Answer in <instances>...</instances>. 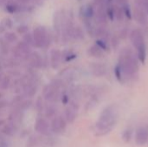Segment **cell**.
Wrapping results in <instances>:
<instances>
[{"instance_id": "6da1fadb", "label": "cell", "mask_w": 148, "mask_h": 147, "mask_svg": "<svg viewBox=\"0 0 148 147\" xmlns=\"http://www.w3.org/2000/svg\"><path fill=\"white\" fill-rule=\"evenodd\" d=\"M119 117L118 108L115 105L107 107L100 114L96 122V130L98 135H105L108 133L115 126Z\"/></svg>"}, {"instance_id": "7a4b0ae2", "label": "cell", "mask_w": 148, "mask_h": 147, "mask_svg": "<svg viewBox=\"0 0 148 147\" xmlns=\"http://www.w3.org/2000/svg\"><path fill=\"white\" fill-rule=\"evenodd\" d=\"M118 64L121 66L127 80L134 77L138 74L139 64L130 49L126 48L121 50Z\"/></svg>"}, {"instance_id": "3957f363", "label": "cell", "mask_w": 148, "mask_h": 147, "mask_svg": "<svg viewBox=\"0 0 148 147\" xmlns=\"http://www.w3.org/2000/svg\"><path fill=\"white\" fill-rule=\"evenodd\" d=\"M130 39L134 47L137 49L138 59L142 62L145 63L147 58V50H146V43L145 38L140 29H135L130 34Z\"/></svg>"}, {"instance_id": "277c9868", "label": "cell", "mask_w": 148, "mask_h": 147, "mask_svg": "<svg viewBox=\"0 0 148 147\" xmlns=\"http://www.w3.org/2000/svg\"><path fill=\"white\" fill-rule=\"evenodd\" d=\"M48 33L49 31L42 25H38L34 28L32 35L34 37V44L36 48L42 49L45 47Z\"/></svg>"}, {"instance_id": "5b68a950", "label": "cell", "mask_w": 148, "mask_h": 147, "mask_svg": "<svg viewBox=\"0 0 148 147\" xmlns=\"http://www.w3.org/2000/svg\"><path fill=\"white\" fill-rule=\"evenodd\" d=\"M78 110H79V105L76 101H73L70 102L69 106L66 108L65 110V118L66 120L69 123H72L75 121V120L77 117V113H78Z\"/></svg>"}, {"instance_id": "8992f818", "label": "cell", "mask_w": 148, "mask_h": 147, "mask_svg": "<svg viewBox=\"0 0 148 147\" xmlns=\"http://www.w3.org/2000/svg\"><path fill=\"white\" fill-rule=\"evenodd\" d=\"M53 22H54V30H55V41L56 42H59L61 39V33H62V16H61V11L56 10L54 13L53 16Z\"/></svg>"}, {"instance_id": "52a82bcc", "label": "cell", "mask_w": 148, "mask_h": 147, "mask_svg": "<svg viewBox=\"0 0 148 147\" xmlns=\"http://www.w3.org/2000/svg\"><path fill=\"white\" fill-rule=\"evenodd\" d=\"M106 7L107 6H101V7H95L96 10L95 13V20L98 25L106 26L108 22V16L106 13Z\"/></svg>"}, {"instance_id": "ba28073f", "label": "cell", "mask_w": 148, "mask_h": 147, "mask_svg": "<svg viewBox=\"0 0 148 147\" xmlns=\"http://www.w3.org/2000/svg\"><path fill=\"white\" fill-rule=\"evenodd\" d=\"M148 141V130L145 126L139 127L135 133V143L138 146H144Z\"/></svg>"}, {"instance_id": "9c48e42d", "label": "cell", "mask_w": 148, "mask_h": 147, "mask_svg": "<svg viewBox=\"0 0 148 147\" xmlns=\"http://www.w3.org/2000/svg\"><path fill=\"white\" fill-rule=\"evenodd\" d=\"M134 16L135 20L142 24V25H147V13H146V10L139 5H135L134 6Z\"/></svg>"}, {"instance_id": "30bf717a", "label": "cell", "mask_w": 148, "mask_h": 147, "mask_svg": "<svg viewBox=\"0 0 148 147\" xmlns=\"http://www.w3.org/2000/svg\"><path fill=\"white\" fill-rule=\"evenodd\" d=\"M43 96L48 101H54L56 100L58 95V89L53 87L51 84H48L43 88Z\"/></svg>"}, {"instance_id": "8fae6325", "label": "cell", "mask_w": 148, "mask_h": 147, "mask_svg": "<svg viewBox=\"0 0 148 147\" xmlns=\"http://www.w3.org/2000/svg\"><path fill=\"white\" fill-rule=\"evenodd\" d=\"M29 61V65L34 68H42L43 66L42 57L37 51H34L30 53Z\"/></svg>"}, {"instance_id": "7c38bea8", "label": "cell", "mask_w": 148, "mask_h": 147, "mask_svg": "<svg viewBox=\"0 0 148 147\" xmlns=\"http://www.w3.org/2000/svg\"><path fill=\"white\" fill-rule=\"evenodd\" d=\"M50 65L53 69H57L59 68L60 62L62 61V52L57 49H52L50 50Z\"/></svg>"}, {"instance_id": "4fadbf2b", "label": "cell", "mask_w": 148, "mask_h": 147, "mask_svg": "<svg viewBox=\"0 0 148 147\" xmlns=\"http://www.w3.org/2000/svg\"><path fill=\"white\" fill-rule=\"evenodd\" d=\"M90 69L95 77H102L107 73V67L105 64L101 62H92L90 65Z\"/></svg>"}, {"instance_id": "5bb4252c", "label": "cell", "mask_w": 148, "mask_h": 147, "mask_svg": "<svg viewBox=\"0 0 148 147\" xmlns=\"http://www.w3.org/2000/svg\"><path fill=\"white\" fill-rule=\"evenodd\" d=\"M95 6L88 3L85 6H82L80 9V16L83 19H92L95 16Z\"/></svg>"}, {"instance_id": "9a60e30c", "label": "cell", "mask_w": 148, "mask_h": 147, "mask_svg": "<svg viewBox=\"0 0 148 147\" xmlns=\"http://www.w3.org/2000/svg\"><path fill=\"white\" fill-rule=\"evenodd\" d=\"M51 127L55 133H62L66 127V121L64 118H62V116L56 117L52 121Z\"/></svg>"}, {"instance_id": "2e32d148", "label": "cell", "mask_w": 148, "mask_h": 147, "mask_svg": "<svg viewBox=\"0 0 148 147\" xmlns=\"http://www.w3.org/2000/svg\"><path fill=\"white\" fill-rule=\"evenodd\" d=\"M23 94L26 97L32 98L35 96V94L37 92V87L34 81H31L23 87Z\"/></svg>"}, {"instance_id": "e0dca14e", "label": "cell", "mask_w": 148, "mask_h": 147, "mask_svg": "<svg viewBox=\"0 0 148 147\" xmlns=\"http://www.w3.org/2000/svg\"><path fill=\"white\" fill-rule=\"evenodd\" d=\"M35 128H36V132H38L40 133H42V134H46L48 133V131H49L48 122L44 119L39 118V119L36 120Z\"/></svg>"}, {"instance_id": "ac0fdd59", "label": "cell", "mask_w": 148, "mask_h": 147, "mask_svg": "<svg viewBox=\"0 0 148 147\" xmlns=\"http://www.w3.org/2000/svg\"><path fill=\"white\" fill-rule=\"evenodd\" d=\"M16 48L23 54L24 59H25V60H28L29 57V55H30V53H31V47H30L29 44H27L25 42H23V41L18 42L16 43Z\"/></svg>"}, {"instance_id": "d6986e66", "label": "cell", "mask_w": 148, "mask_h": 147, "mask_svg": "<svg viewBox=\"0 0 148 147\" xmlns=\"http://www.w3.org/2000/svg\"><path fill=\"white\" fill-rule=\"evenodd\" d=\"M88 55L91 57H95V58H101L104 55V51L99 48L96 44L92 45L91 47L88 48Z\"/></svg>"}, {"instance_id": "ffe728a7", "label": "cell", "mask_w": 148, "mask_h": 147, "mask_svg": "<svg viewBox=\"0 0 148 147\" xmlns=\"http://www.w3.org/2000/svg\"><path fill=\"white\" fill-rule=\"evenodd\" d=\"M85 37L84 31L80 26H75L72 31V39L74 40H83Z\"/></svg>"}, {"instance_id": "44dd1931", "label": "cell", "mask_w": 148, "mask_h": 147, "mask_svg": "<svg viewBox=\"0 0 148 147\" xmlns=\"http://www.w3.org/2000/svg\"><path fill=\"white\" fill-rule=\"evenodd\" d=\"M114 75H115V77L118 80V81L121 83H124L127 81L123 71H122V69H121V66L119 64H117L116 67L114 68Z\"/></svg>"}, {"instance_id": "7402d4cb", "label": "cell", "mask_w": 148, "mask_h": 147, "mask_svg": "<svg viewBox=\"0 0 148 147\" xmlns=\"http://www.w3.org/2000/svg\"><path fill=\"white\" fill-rule=\"evenodd\" d=\"M76 58V54H75L72 50H64L62 52V61L65 62H69Z\"/></svg>"}, {"instance_id": "603a6c76", "label": "cell", "mask_w": 148, "mask_h": 147, "mask_svg": "<svg viewBox=\"0 0 148 147\" xmlns=\"http://www.w3.org/2000/svg\"><path fill=\"white\" fill-rule=\"evenodd\" d=\"M5 10L10 14H14L17 10H19V3H17L14 1H10L5 5Z\"/></svg>"}, {"instance_id": "cb8c5ba5", "label": "cell", "mask_w": 148, "mask_h": 147, "mask_svg": "<svg viewBox=\"0 0 148 147\" xmlns=\"http://www.w3.org/2000/svg\"><path fill=\"white\" fill-rule=\"evenodd\" d=\"M114 18L117 21H120V22L122 21L124 19V16H125L124 10H123L122 7L118 5V4H115L114 6Z\"/></svg>"}, {"instance_id": "d4e9b609", "label": "cell", "mask_w": 148, "mask_h": 147, "mask_svg": "<svg viewBox=\"0 0 148 147\" xmlns=\"http://www.w3.org/2000/svg\"><path fill=\"white\" fill-rule=\"evenodd\" d=\"M0 53L4 56H6L10 53V48L8 46L7 42L4 40L3 37L1 36H0Z\"/></svg>"}, {"instance_id": "484cf974", "label": "cell", "mask_w": 148, "mask_h": 147, "mask_svg": "<svg viewBox=\"0 0 148 147\" xmlns=\"http://www.w3.org/2000/svg\"><path fill=\"white\" fill-rule=\"evenodd\" d=\"M4 40L8 42V43H14L17 42V36L16 33L11 32V31H8L4 33L3 36Z\"/></svg>"}, {"instance_id": "4316f807", "label": "cell", "mask_w": 148, "mask_h": 147, "mask_svg": "<svg viewBox=\"0 0 148 147\" xmlns=\"http://www.w3.org/2000/svg\"><path fill=\"white\" fill-rule=\"evenodd\" d=\"M10 85V76L9 75H4L3 78L0 81V89L6 90L9 88Z\"/></svg>"}, {"instance_id": "83f0119b", "label": "cell", "mask_w": 148, "mask_h": 147, "mask_svg": "<svg viewBox=\"0 0 148 147\" xmlns=\"http://www.w3.org/2000/svg\"><path fill=\"white\" fill-rule=\"evenodd\" d=\"M23 41L25 42L27 44H29L30 47H35L33 35H32L31 33H29V32H27L26 34L23 35Z\"/></svg>"}, {"instance_id": "f1b7e54d", "label": "cell", "mask_w": 148, "mask_h": 147, "mask_svg": "<svg viewBox=\"0 0 148 147\" xmlns=\"http://www.w3.org/2000/svg\"><path fill=\"white\" fill-rule=\"evenodd\" d=\"M10 52H11V55H12V56H13V58H15V59H16V60H21V59H24V55H23V54L16 48V47H13V48H11V49H10Z\"/></svg>"}, {"instance_id": "f546056e", "label": "cell", "mask_w": 148, "mask_h": 147, "mask_svg": "<svg viewBox=\"0 0 148 147\" xmlns=\"http://www.w3.org/2000/svg\"><path fill=\"white\" fill-rule=\"evenodd\" d=\"M132 136H133V131H132V129L127 128L122 133V139H123V141L125 143H128V142H130V140L132 139Z\"/></svg>"}, {"instance_id": "4dcf8cb0", "label": "cell", "mask_w": 148, "mask_h": 147, "mask_svg": "<svg viewBox=\"0 0 148 147\" xmlns=\"http://www.w3.org/2000/svg\"><path fill=\"white\" fill-rule=\"evenodd\" d=\"M106 13H107L108 18L110 21H114L115 19L114 18V5H112V4L107 5V7H106Z\"/></svg>"}, {"instance_id": "1f68e13d", "label": "cell", "mask_w": 148, "mask_h": 147, "mask_svg": "<svg viewBox=\"0 0 148 147\" xmlns=\"http://www.w3.org/2000/svg\"><path fill=\"white\" fill-rule=\"evenodd\" d=\"M95 44L99 47V48H101L103 51H108V49H109V48H108V41H106V40H104V39H98L96 42H95Z\"/></svg>"}, {"instance_id": "d6a6232c", "label": "cell", "mask_w": 148, "mask_h": 147, "mask_svg": "<svg viewBox=\"0 0 148 147\" xmlns=\"http://www.w3.org/2000/svg\"><path fill=\"white\" fill-rule=\"evenodd\" d=\"M121 7H122L123 10H124L125 16H127V18L131 19V18H132V10H131L130 5H129V3H125V4H124V5H122Z\"/></svg>"}, {"instance_id": "836d02e7", "label": "cell", "mask_w": 148, "mask_h": 147, "mask_svg": "<svg viewBox=\"0 0 148 147\" xmlns=\"http://www.w3.org/2000/svg\"><path fill=\"white\" fill-rule=\"evenodd\" d=\"M16 31L18 34L20 35H24L26 34L27 32H29V26L26 25V24H21L17 27L16 29Z\"/></svg>"}, {"instance_id": "e575fe53", "label": "cell", "mask_w": 148, "mask_h": 147, "mask_svg": "<svg viewBox=\"0 0 148 147\" xmlns=\"http://www.w3.org/2000/svg\"><path fill=\"white\" fill-rule=\"evenodd\" d=\"M3 24H4V26H5L6 29H10L13 28L14 23H13V20H12L11 18H10V17H5V18L3 19Z\"/></svg>"}, {"instance_id": "d590c367", "label": "cell", "mask_w": 148, "mask_h": 147, "mask_svg": "<svg viewBox=\"0 0 148 147\" xmlns=\"http://www.w3.org/2000/svg\"><path fill=\"white\" fill-rule=\"evenodd\" d=\"M56 114V109H55V107H52V106H49V107H48L47 108H46V116L47 117H52V116H54Z\"/></svg>"}, {"instance_id": "8d00e7d4", "label": "cell", "mask_w": 148, "mask_h": 147, "mask_svg": "<svg viewBox=\"0 0 148 147\" xmlns=\"http://www.w3.org/2000/svg\"><path fill=\"white\" fill-rule=\"evenodd\" d=\"M112 45L114 49H117L120 45V38L116 36V35H114V36L112 37Z\"/></svg>"}, {"instance_id": "74e56055", "label": "cell", "mask_w": 148, "mask_h": 147, "mask_svg": "<svg viewBox=\"0 0 148 147\" xmlns=\"http://www.w3.org/2000/svg\"><path fill=\"white\" fill-rule=\"evenodd\" d=\"M36 109L38 111L42 110V99L41 96L38 97L37 100H36Z\"/></svg>"}, {"instance_id": "f35d334b", "label": "cell", "mask_w": 148, "mask_h": 147, "mask_svg": "<svg viewBox=\"0 0 148 147\" xmlns=\"http://www.w3.org/2000/svg\"><path fill=\"white\" fill-rule=\"evenodd\" d=\"M21 74L16 70V69H10V71H9V75L10 76H14V77H17V76H19Z\"/></svg>"}, {"instance_id": "ab89813d", "label": "cell", "mask_w": 148, "mask_h": 147, "mask_svg": "<svg viewBox=\"0 0 148 147\" xmlns=\"http://www.w3.org/2000/svg\"><path fill=\"white\" fill-rule=\"evenodd\" d=\"M62 103H63L64 105L68 104L69 101V96L67 94H62Z\"/></svg>"}, {"instance_id": "60d3db41", "label": "cell", "mask_w": 148, "mask_h": 147, "mask_svg": "<svg viewBox=\"0 0 148 147\" xmlns=\"http://www.w3.org/2000/svg\"><path fill=\"white\" fill-rule=\"evenodd\" d=\"M31 3H33L35 5L37 6H42L43 4V0H30Z\"/></svg>"}, {"instance_id": "b9f144b4", "label": "cell", "mask_w": 148, "mask_h": 147, "mask_svg": "<svg viewBox=\"0 0 148 147\" xmlns=\"http://www.w3.org/2000/svg\"><path fill=\"white\" fill-rule=\"evenodd\" d=\"M114 1H115L116 4H118V5H120V6H122V5H124L125 3H128V0H114Z\"/></svg>"}, {"instance_id": "7bdbcfd3", "label": "cell", "mask_w": 148, "mask_h": 147, "mask_svg": "<svg viewBox=\"0 0 148 147\" xmlns=\"http://www.w3.org/2000/svg\"><path fill=\"white\" fill-rule=\"evenodd\" d=\"M5 29H6V28H5V26H4V24H3V23H0V34H4L5 33Z\"/></svg>"}, {"instance_id": "ee69618b", "label": "cell", "mask_w": 148, "mask_h": 147, "mask_svg": "<svg viewBox=\"0 0 148 147\" xmlns=\"http://www.w3.org/2000/svg\"><path fill=\"white\" fill-rule=\"evenodd\" d=\"M113 1H114V0H105V2H106V4H107V5H109V4H111Z\"/></svg>"}, {"instance_id": "f6af8a7d", "label": "cell", "mask_w": 148, "mask_h": 147, "mask_svg": "<svg viewBox=\"0 0 148 147\" xmlns=\"http://www.w3.org/2000/svg\"><path fill=\"white\" fill-rule=\"evenodd\" d=\"M3 76H4V74L3 73V71H0V81H2V79L3 78Z\"/></svg>"}, {"instance_id": "bcb514c9", "label": "cell", "mask_w": 148, "mask_h": 147, "mask_svg": "<svg viewBox=\"0 0 148 147\" xmlns=\"http://www.w3.org/2000/svg\"><path fill=\"white\" fill-rule=\"evenodd\" d=\"M3 64H2V62L0 61V71H3Z\"/></svg>"}, {"instance_id": "7dc6e473", "label": "cell", "mask_w": 148, "mask_h": 147, "mask_svg": "<svg viewBox=\"0 0 148 147\" xmlns=\"http://www.w3.org/2000/svg\"><path fill=\"white\" fill-rule=\"evenodd\" d=\"M3 94H2V93H0V101L2 100V98H3Z\"/></svg>"}, {"instance_id": "c3c4849f", "label": "cell", "mask_w": 148, "mask_h": 147, "mask_svg": "<svg viewBox=\"0 0 148 147\" xmlns=\"http://www.w3.org/2000/svg\"><path fill=\"white\" fill-rule=\"evenodd\" d=\"M146 11L147 12V14H148V6H147V8H146Z\"/></svg>"}, {"instance_id": "681fc988", "label": "cell", "mask_w": 148, "mask_h": 147, "mask_svg": "<svg viewBox=\"0 0 148 147\" xmlns=\"http://www.w3.org/2000/svg\"><path fill=\"white\" fill-rule=\"evenodd\" d=\"M3 1H6V0H3Z\"/></svg>"}, {"instance_id": "f907efd6", "label": "cell", "mask_w": 148, "mask_h": 147, "mask_svg": "<svg viewBox=\"0 0 148 147\" xmlns=\"http://www.w3.org/2000/svg\"><path fill=\"white\" fill-rule=\"evenodd\" d=\"M0 147H1V146H0Z\"/></svg>"}]
</instances>
